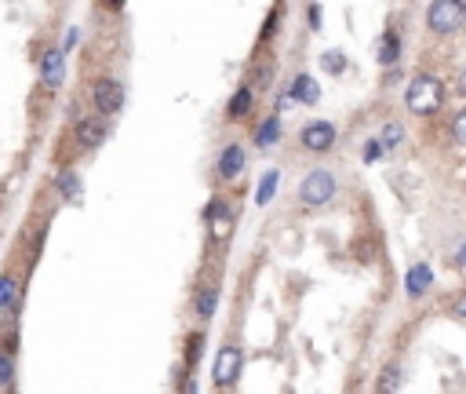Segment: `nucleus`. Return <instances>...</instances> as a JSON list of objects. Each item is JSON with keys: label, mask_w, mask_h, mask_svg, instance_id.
Instances as JSON below:
<instances>
[{"label": "nucleus", "mask_w": 466, "mask_h": 394, "mask_svg": "<svg viewBox=\"0 0 466 394\" xmlns=\"http://www.w3.org/2000/svg\"><path fill=\"white\" fill-rule=\"evenodd\" d=\"M405 99H408V106L415 110V113H433V110H441V103H445V84L438 81V77H415L412 84H408V92H405Z\"/></svg>", "instance_id": "nucleus-1"}, {"label": "nucleus", "mask_w": 466, "mask_h": 394, "mask_svg": "<svg viewBox=\"0 0 466 394\" xmlns=\"http://www.w3.org/2000/svg\"><path fill=\"white\" fill-rule=\"evenodd\" d=\"M332 194H335V175H332V172H321V168L309 172V175L302 179V187H299L302 204H328Z\"/></svg>", "instance_id": "nucleus-2"}, {"label": "nucleus", "mask_w": 466, "mask_h": 394, "mask_svg": "<svg viewBox=\"0 0 466 394\" xmlns=\"http://www.w3.org/2000/svg\"><path fill=\"white\" fill-rule=\"evenodd\" d=\"M462 4H455V0H438V4L426 8V19H430V29H438V33H452V29H459L462 22Z\"/></svg>", "instance_id": "nucleus-3"}, {"label": "nucleus", "mask_w": 466, "mask_h": 394, "mask_svg": "<svg viewBox=\"0 0 466 394\" xmlns=\"http://www.w3.org/2000/svg\"><path fill=\"white\" fill-rule=\"evenodd\" d=\"M302 146L314 150V154L332 150L335 146V125H328V120H314V125H306L302 128Z\"/></svg>", "instance_id": "nucleus-4"}, {"label": "nucleus", "mask_w": 466, "mask_h": 394, "mask_svg": "<svg viewBox=\"0 0 466 394\" xmlns=\"http://www.w3.org/2000/svg\"><path fill=\"white\" fill-rule=\"evenodd\" d=\"M237 373H240V351L237 347H223L219 358H215V383L226 387V383L237 380Z\"/></svg>", "instance_id": "nucleus-5"}, {"label": "nucleus", "mask_w": 466, "mask_h": 394, "mask_svg": "<svg viewBox=\"0 0 466 394\" xmlns=\"http://www.w3.org/2000/svg\"><path fill=\"white\" fill-rule=\"evenodd\" d=\"M62 73H66L62 51H58V48H48L44 58H41V81H44L48 88H58V84H62Z\"/></svg>", "instance_id": "nucleus-6"}, {"label": "nucleus", "mask_w": 466, "mask_h": 394, "mask_svg": "<svg viewBox=\"0 0 466 394\" xmlns=\"http://www.w3.org/2000/svg\"><path fill=\"white\" fill-rule=\"evenodd\" d=\"M120 103H124V92H120L117 81H99V84H95V106H99L102 113H117Z\"/></svg>", "instance_id": "nucleus-7"}, {"label": "nucleus", "mask_w": 466, "mask_h": 394, "mask_svg": "<svg viewBox=\"0 0 466 394\" xmlns=\"http://www.w3.org/2000/svg\"><path fill=\"white\" fill-rule=\"evenodd\" d=\"M240 172H244V150L233 142V146L223 150V157H219V175H223V179H233V175H240Z\"/></svg>", "instance_id": "nucleus-8"}, {"label": "nucleus", "mask_w": 466, "mask_h": 394, "mask_svg": "<svg viewBox=\"0 0 466 394\" xmlns=\"http://www.w3.org/2000/svg\"><path fill=\"white\" fill-rule=\"evenodd\" d=\"M430 281H433L430 266H426V263H415V266L408 270V278H405V292L415 299V296H423V292L430 289Z\"/></svg>", "instance_id": "nucleus-9"}, {"label": "nucleus", "mask_w": 466, "mask_h": 394, "mask_svg": "<svg viewBox=\"0 0 466 394\" xmlns=\"http://www.w3.org/2000/svg\"><path fill=\"white\" fill-rule=\"evenodd\" d=\"M77 139H80V146H99L106 139V125H102V120H80Z\"/></svg>", "instance_id": "nucleus-10"}, {"label": "nucleus", "mask_w": 466, "mask_h": 394, "mask_svg": "<svg viewBox=\"0 0 466 394\" xmlns=\"http://www.w3.org/2000/svg\"><path fill=\"white\" fill-rule=\"evenodd\" d=\"M317 84H314V77H295V84H292V95L288 99H302V103H317Z\"/></svg>", "instance_id": "nucleus-11"}, {"label": "nucleus", "mask_w": 466, "mask_h": 394, "mask_svg": "<svg viewBox=\"0 0 466 394\" xmlns=\"http://www.w3.org/2000/svg\"><path fill=\"white\" fill-rule=\"evenodd\" d=\"M397 51H401V41H397V33H393V29H390V33H383V41H379V63H393V58H397Z\"/></svg>", "instance_id": "nucleus-12"}, {"label": "nucleus", "mask_w": 466, "mask_h": 394, "mask_svg": "<svg viewBox=\"0 0 466 394\" xmlns=\"http://www.w3.org/2000/svg\"><path fill=\"white\" fill-rule=\"evenodd\" d=\"M277 135H281V120L270 117V120H263V125H259L255 142H259V146H273V142H277Z\"/></svg>", "instance_id": "nucleus-13"}, {"label": "nucleus", "mask_w": 466, "mask_h": 394, "mask_svg": "<svg viewBox=\"0 0 466 394\" xmlns=\"http://www.w3.org/2000/svg\"><path fill=\"white\" fill-rule=\"evenodd\" d=\"M401 139H405V128H401L397 120H390V125L383 128V135H379L376 142H379V150H393V146H401Z\"/></svg>", "instance_id": "nucleus-14"}, {"label": "nucleus", "mask_w": 466, "mask_h": 394, "mask_svg": "<svg viewBox=\"0 0 466 394\" xmlns=\"http://www.w3.org/2000/svg\"><path fill=\"white\" fill-rule=\"evenodd\" d=\"M208 216H211V230H215V237H226V230H230V216H226V208L223 204H211L208 208Z\"/></svg>", "instance_id": "nucleus-15"}, {"label": "nucleus", "mask_w": 466, "mask_h": 394, "mask_svg": "<svg viewBox=\"0 0 466 394\" xmlns=\"http://www.w3.org/2000/svg\"><path fill=\"white\" fill-rule=\"evenodd\" d=\"M58 190L66 194L70 201H77V197H80V179H77L73 172H58Z\"/></svg>", "instance_id": "nucleus-16"}, {"label": "nucleus", "mask_w": 466, "mask_h": 394, "mask_svg": "<svg viewBox=\"0 0 466 394\" xmlns=\"http://www.w3.org/2000/svg\"><path fill=\"white\" fill-rule=\"evenodd\" d=\"M248 110H252V88H240V92L233 95V103H230V117H244Z\"/></svg>", "instance_id": "nucleus-17"}, {"label": "nucleus", "mask_w": 466, "mask_h": 394, "mask_svg": "<svg viewBox=\"0 0 466 394\" xmlns=\"http://www.w3.org/2000/svg\"><path fill=\"white\" fill-rule=\"evenodd\" d=\"M273 194H277V172H266V175H263V183H259L255 201H259V204H270V201H273Z\"/></svg>", "instance_id": "nucleus-18"}, {"label": "nucleus", "mask_w": 466, "mask_h": 394, "mask_svg": "<svg viewBox=\"0 0 466 394\" xmlns=\"http://www.w3.org/2000/svg\"><path fill=\"white\" fill-rule=\"evenodd\" d=\"M397 380H401V369H397V366H386L383 376H379V394H393V390H397Z\"/></svg>", "instance_id": "nucleus-19"}, {"label": "nucleus", "mask_w": 466, "mask_h": 394, "mask_svg": "<svg viewBox=\"0 0 466 394\" xmlns=\"http://www.w3.org/2000/svg\"><path fill=\"white\" fill-rule=\"evenodd\" d=\"M15 303V278H0V311H8Z\"/></svg>", "instance_id": "nucleus-20"}, {"label": "nucleus", "mask_w": 466, "mask_h": 394, "mask_svg": "<svg viewBox=\"0 0 466 394\" xmlns=\"http://www.w3.org/2000/svg\"><path fill=\"white\" fill-rule=\"evenodd\" d=\"M215 299H219V292H215V289H204V292L197 296V314L208 318V314L215 311Z\"/></svg>", "instance_id": "nucleus-21"}, {"label": "nucleus", "mask_w": 466, "mask_h": 394, "mask_svg": "<svg viewBox=\"0 0 466 394\" xmlns=\"http://www.w3.org/2000/svg\"><path fill=\"white\" fill-rule=\"evenodd\" d=\"M201 343H204V336H201V332H194V336H190V343H186V366H197Z\"/></svg>", "instance_id": "nucleus-22"}, {"label": "nucleus", "mask_w": 466, "mask_h": 394, "mask_svg": "<svg viewBox=\"0 0 466 394\" xmlns=\"http://www.w3.org/2000/svg\"><path fill=\"white\" fill-rule=\"evenodd\" d=\"M11 354H0V387H8L11 383Z\"/></svg>", "instance_id": "nucleus-23"}, {"label": "nucleus", "mask_w": 466, "mask_h": 394, "mask_svg": "<svg viewBox=\"0 0 466 394\" xmlns=\"http://www.w3.org/2000/svg\"><path fill=\"white\" fill-rule=\"evenodd\" d=\"M321 63H324V70H332V73H339V70H343V55H339V51H328V55L321 58Z\"/></svg>", "instance_id": "nucleus-24"}, {"label": "nucleus", "mask_w": 466, "mask_h": 394, "mask_svg": "<svg viewBox=\"0 0 466 394\" xmlns=\"http://www.w3.org/2000/svg\"><path fill=\"white\" fill-rule=\"evenodd\" d=\"M452 128H455V139H466V117H462V113H455Z\"/></svg>", "instance_id": "nucleus-25"}, {"label": "nucleus", "mask_w": 466, "mask_h": 394, "mask_svg": "<svg viewBox=\"0 0 466 394\" xmlns=\"http://www.w3.org/2000/svg\"><path fill=\"white\" fill-rule=\"evenodd\" d=\"M379 154H383V150H379V142H376V139H371V142L364 146V161H376Z\"/></svg>", "instance_id": "nucleus-26"}, {"label": "nucleus", "mask_w": 466, "mask_h": 394, "mask_svg": "<svg viewBox=\"0 0 466 394\" xmlns=\"http://www.w3.org/2000/svg\"><path fill=\"white\" fill-rule=\"evenodd\" d=\"M309 26H314V29L321 26V8H309Z\"/></svg>", "instance_id": "nucleus-27"}]
</instances>
